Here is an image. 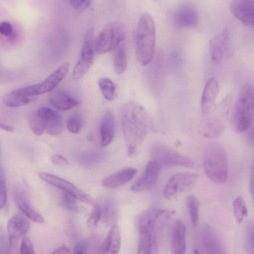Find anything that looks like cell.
Here are the masks:
<instances>
[{
    "instance_id": "6da1fadb",
    "label": "cell",
    "mask_w": 254,
    "mask_h": 254,
    "mask_svg": "<svg viewBox=\"0 0 254 254\" xmlns=\"http://www.w3.org/2000/svg\"><path fill=\"white\" fill-rule=\"evenodd\" d=\"M151 123L148 112L140 105L130 102L124 106L122 125L129 156L136 152L137 146L143 141L150 128Z\"/></svg>"
},
{
    "instance_id": "7a4b0ae2",
    "label": "cell",
    "mask_w": 254,
    "mask_h": 254,
    "mask_svg": "<svg viewBox=\"0 0 254 254\" xmlns=\"http://www.w3.org/2000/svg\"><path fill=\"white\" fill-rule=\"evenodd\" d=\"M156 28L152 16L144 12L139 17L135 34L137 59L140 64L146 65L153 59L155 49Z\"/></svg>"
},
{
    "instance_id": "3957f363",
    "label": "cell",
    "mask_w": 254,
    "mask_h": 254,
    "mask_svg": "<svg viewBox=\"0 0 254 254\" xmlns=\"http://www.w3.org/2000/svg\"><path fill=\"white\" fill-rule=\"evenodd\" d=\"M232 118L237 132H245L254 124V84L246 83L240 88Z\"/></svg>"
},
{
    "instance_id": "277c9868",
    "label": "cell",
    "mask_w": 254,
    "mask_h": 254,
    "mask_svg": "<svg viewBox=\"0 0 254 254\" xmlns=\"http://www.w3.org/2000/svg\"><path fill=\"white\" fill-rule=\"evenodd\" d=\"M203 168L207 177L212 182L222 184L228 176L227 154L219 144L212 143L206 147L203 157Z\"/></svg>"
},
{
    "instance_id": "5b68a950",
    "label": "cell",
    "mask_w": 254,
    "mask_h": 254,
    "mask_svg": "<svg viewBox=\"0 0 254 254\" xmlns=\"http://www.w3.org/2000/svg\"><path fill=\"white\" fill-rule=\"evenodd\" d=\"M125 39L124 25L120 22L107 24L94 40L95 52L102 54L116 49Z\"/></svg>"
},
{
    "instance_id": "8992f818",
    "label": "cell",
    "mask_w": 254,
    "mask_h": 254,
    "mask_svg": "<svg viewBox=\"0 0 254 254\" xmlns=\"http://www.w3.org/2000/svg\"><path fill=\"white\" fill-rule=\"evenodd\" d=\"M150 151L153 159L162 164L190 168L195 166L190 158L162 143H153L150 147Z\"/></svg>"
},
{
    "instance_id": "52a82bcc",
    "label": "cell",
    "mask_w": 254,
    "mask_h": 254,
    "mask_svg": "<svg viewBox=\"0 0 254 254\" xmlns=\"http://www.w3.org/2000/svg\"><path fill=\"white\" fill-rule=\"evenodd\" d=\"M198 175L192 172H179L173 175L163 190L164 196L171 199L192 189L195 185Z\"/></svg>"
},
{
    "instance_id": "ba28073f",
    "label": "cell",
    "mask_w": 254,
    "mask_h": 254,
    "mask_svg": "<svg viewBox=\"0 0 254 254\" xmlns=\"http://www.w3.org/2000/svg\"><path fill=\"white\" fill-rule=\"evenodd\" d=\"M209 54L211 60L214 64H219L231 57L230 33L228 29L226 28L211 40Z\"/></svg>"
},
{
    "instance_id": "9c48e42d",
    "label": "cell",
    "mask_w": 254,
    "mask_h": 254,
    "mask_svg": "<svg viewBox=\"0 0 254 254\" xmlns=\"http://www.w3.org/2000/svg\"><path fill=\"white\" fill-rule=\"evenodd\" d=\"M225 113L222 110L218 111L216 106L210 113L204 115L206 118L201 127L203 135L209 138H215L221 136L226 128Z\"/></svg>"
},
{
    "instance_id": "30bf717a",
    "label": "cell",
    "mask_w": 254,
    "mask_h": 254,
    "mask_svg": "<svg viewBox=\"0 0 254 254\" xmlns=\"http://www.w3.org/2000/svg\"><path fill=\"white\" fill-rule=\"evenodd\" d=\"M160 172V163L153 159L150 161L140 178L132 185L131 190L139 192L151 189L156 184Z\"/></svg>"
},
{
    "instance_id": "8fae6325",
    "label": "cell",
    "mask_w": 254,
    "mask_h": 254,
    "mask_svg": "<svg viewBox=\"0 0 254 254\" xmlns=\"http://www.w3.org/2000/svg\"><path fill=\"white\" fill-rule=\"evenodd\" d=\"M39 177L44 181L64 191L71 193L82 202L91 203L93 201L92 198L88 194L64 179L47 173H40Z\"/></svg>"
},
{
    "instance_id": "7c38bea8",
    "label": "cell",
    "mask_w": 254,
    "mask_h": 254,
    "mask_svg": "<svg viewBox=\"0 0 254 254\" xmlns=\"http://www.w3.org/2000/svg\"><path fill=\"white\" fill-rule=\"evenodd\" d=\"M232 14L241 23L254 28V0H236L230 6Z\"/></svg>"
},
{
    "instance_id": "4fadbf2b",
    "label": "cell",
    "mask_w": 254,
    "mask_h": 254,
    "mask_svg": "<svg viewBox=\"0 0 254 254\" xmlns=\"http://www.w3.org/2000/svg\"><path fill=\"white\" fill-rule=\"evenodd\" d=\"M201 240L204 250L207 254H225V248L217 231L208 225L203 226Z\"/></svg>"
},
{
    "instance_id": "5bb4252c",
    "label": "cell",
    "mask_w": 254,
    "mask_h": 254,
    "mask_svg": "<svg viewBox=\"0 0 254 254\" xmlns=\"http://www.w3.org/2000/svg\"><path fill=\"white\" fill-rule=\"evenodd\" d=\"M139 242L138 253L139 254H156L158 245L156 229L146 226L138 227Z\"/></svg>"
},
{
    "instance_id": "9a60e30c",
    "label": "cell",
    "mask_w": 254,
    "mask_h": 254,
    "mask_svg": "<svg viewBox=\"0 0 254 254\" xmlns=\"http://www.w3.org/2000/svg\"><path fill=\"white\" fill-rule=\"evenodd\" d=\"M28 219L21 214L13 215L7 223V232L9 235V248L23 237L30 229Z\"/></svg>"
},
{
    "instance_id": "2e32d148",
    "label": "cell",
    "mask_w": 254,
    "mask_h": 254,
    "mask_svg": "<svg viewBox=\"0 0 254 254\" xmlns=\"http://www.w3.org/2000/svg\"><path fill=\"white\" fill-rule=\"evenodd\" d=\"M219 91L217 81L215 78H210L205 85L201 99V109L204 115L210 113L216 107Z\"/></svg>"
},
{
    "instance_id": "e0dca14e",
    "label": "cell",
    "mask_w": 254,
    "mask_h": 254,
    "mask_svg": "<svg viewBox=\"0 0 254 254\" xmlns=\"http://www.w3.org/2000/svg\"><path fill=\"white\" fill-rule=\"evenodd\" d=\"M70 64L66 62L54 70L43 82L35 84L37 95L52 91L64 78L68 71Z\"/></svg>"
},
{
    "instance_id": "ac0fdd59",
    "label": "cell",
    "mask_w": 254,
    "mask_h": 254,
    "mask_svg": "<svg viewBox=\"0 0 254 254\" xmlns=\"http://www.w3.org/2000/svg\"><path fill=\"white\" fill-rule=\"evenodd\" d=\"M176 25L182 28H192L199 22L198 13L196 8L191 5H184L179 8L175 15Z\"/></svg>"
},
{
    "instance_id": "d6986e66",
    "label": "cell",
    "mask_w": 254,
    "mask_h": 254,
    "mask_svg": "<svg viewBox=\"0 0 254 254\" xmlns=\"http://www.w3.org/2000/svg\"><path fill=\"white\" fill-rule=\"evenodd\" d=\"M186 229L183 222L176 220L173 225L171 233V248L176 254H184L186 250Z\"/></svg>"
},
{
    "instance_id": "ffe728a7",
    "label": "cell",
    "mask_w": 254,
    "mask_h": 254,
    "mask_svg": "<svg viewBox=\"0 0 254 254\" xmlns=\"http://www.w3.org/2000/svg\"><path fill=\"white\" fill-rule=\"evenodd\" d=\"M137 170L133 168H127L107 177L102 181V186L106 188L119 187L130 181L136 175Z\"/></svg>"
},
{
    "instance_id": "44dd1931",
    "label": "cell",
    "mask_w": 254,
    "mask_h": 254,
    "mask_svg": "<svg viewBox=\"0 0 254 254\" xmlns=\"http://www.w3.org/2000/svg\"><path fill=\"white\" fill-rule=\"evenodd\" d=\"M121 244V231L116 224L112 225L105 240L99 248L101 253L117 254Z\"/></svg>"
},
{
    "instance_id": "7402d4cb",
    "label": "cell",
    "mask_w": 254,
    "mask_h": 254,
    "mask_svg": "<svg viewBox=\"0 0 254 254\" xmlns=\"http://www.w3.org/2000/svg\"><path fill=\"white\" fill-rule=\"evenodd\" d=\"M116 130L115 120L113 115L107 112L103 117L100 126L101 145L108 146L113 140Z\"/></svg>"
},
{
    "instance_id": "603a6c76",
    "label": "cell",
    "mask_w": 254,
    "mask_h": 254,
    "mask_svg": "<svg viewBox=\"0 0 254 254\" xmlns=\"http://www.w3.org/2000/svg\"><path fill=\"white\" fill-rule=\"evenodd\" d=\"M37 99L38 96H27L17 89L5 94L2 100L6 106L17 107L32 103Z\"/></svg>"
},
{
    "instance_id": "cb8c5ba5",
    "label": "cell",
    "mask_w": 254,
    "mask_h": 254,
    "mask_svg": "<svg viewBox=\"0 0 254 254\" xmlns=\"http://www.w3.org/2000/svg\"><path fill=\"white\" fill-rule=\"evenodd\" d=\"M49 100L52 106L61 111L70 110L78 104L77 101L61 91L51 93Z\"/></svg>"
},
{
    "instance_id": "d4e9b609",
    "label": "cell",
    "mask_w": 254,
    "mask_h": 254,
    "mask_svg": "<svg viewBox=\"0 0 254 254\" xmlns=\"http://www.w3.org/2000/svg\"><path fill=\"white\" fill-rule=\"evenodd\" d=\"M94 29L89 27L84 35L79 60L92 64L94 58Z\"/></svg>"
},
{
    "instance_id": "484cf974",
    "label": "cell",
    "mask_w": 254,
    "mask_h": 254,
    "mask_svg": "<svg viewBox=\"0 0 254 254\" xmlns=\"http://www.w3.org/2000/svg\"><path fill=\"white\" fill-rule=\"evenodd\" d=\"M15 199L18 207L27 217L35 223H43V217L31 206L24 197L18 195Z\"/></svg>"
},
{
    "instance_id": "4316f807",
    "label": "cell",
    "mask_w": 254,
    "mask_h": 254,
    "mask_svg": "<svg viewBox=\"0 0 254 254\" xmlns=\"http://www.w3.org/2000/svg\"><path fill=\"white\" fill-rule=\"evenodd\" d=\"M101 218L108 224H115L118 215L117 205L114 201L108 199L105 200L101 206Z\"/></svg>"
},
{
    "instance_id": "83f0119b",
    "label": "cell",
    "mask_w": 254,
    "mask_h": 254,
    "mask_svg": "<svg viewBox=\"0 0 254 254\" xmlns=\"http://www.w3.org/2000/svg\"><path fill=\"white\" fill-rule=\"evenodd\" d=\"M28 121L30 128L34 134L40 136L46 130L47 121L39 116L36 111L29 115Z\"/></svg>"
},
{
    "instance_id": "f1b7e54d",
    "label": "cell",
    "mask_w": 254,
    "mask_h": 254,
    "mask_svg": "<svg viewBox=\"0 0 254 254\" xmlns=\"http://www.w3.org/2000/svg\"><path fill=\"white\" fill-rule=\"evenodd\" d=\"M113 63L115 70L117 73L124 72L127 66V58L123 45L121 44L116 49Z\"/></svg>"
},
{
    "instance_id": "f546056e",
    "label": "cell",
    "mask_w": 254,
    "mask_h": 254,
    "mask_svg": "<svg viewBox=\"0 0 254 254\" xmlns=\"http://www.w3.org/2000/svg\"><path fill=\"white\" fill-rule=\"evenodd\" d=\"M233 214L236 221L241 224L248 215V209L244 199L241 195L237 196L233 202Z\"/></svg>"
},
{
    "instance_id": "4dcf8cb0",
    "label": "cell",
    "mask_w": 254,
    "mask_h": 254,
    "mask_svg": "<svg viewBox=\"0 0 254 254\" xmlns=\"http://www.w3.org/2000/svg\"><path fill=\"white\" fill-rule=\"evenodd\" d=\"M98 84L104 98L108 101L113 100L116 96V86L112 80L108 78H101Z\"/></svg>"
},
{
    "instance_id": "1f68e13d",
    "label": "cell",
    "mask_w": 254,
    "mask_h": 254,
    "mask_svg": "<svg viewBox=\"0 0 254 254\" xmlns=\"http://www.w3.org/2000/svg\"><path fill=\"white\" fill-rule=\"evenodd\" d=\"M186 202L191 222L195 226L197 225L199 219V201L194 195H190L187 197Z\"/></svg>"
},
{
    "instance_id": "d6a6232c",
    "label": "cell",
    "mask_w": 254,
    "mask_h": 254,
    "mask_svg": "<svg viewBox=\"0 0 254 254\" xmlns=\"http://www.w3.org/2000/svg\"><path fill=\"white\" fill-rule=\"evenodd\" d=\"M64 127L63 119L62 117L57 113L54 118L48 122L46 131L51 135L56 136L63 132Z\"/></svg>"
},
{
    "instance_id": "836d02e7",
    "label": "cell",
    "mask_w": 254,
    "mask_h": 254,
    "mask_svg": "<svg viewBox=\"0 0 254 254\" xmlns=\"http://www.w3.org/2000/svg\"><path fill=\"white\" fill-rule=\"evenodd\" d=\"M92 64L79 60L74 67L72 79L78 80L83 77L88 72Z\"/></svg>"
},
{
    "instance_id": "e575fe53",
    "label": "cell",
    "mask_w": 254,
    "mask_h": 254,
    "mask_svg": "<svg viewBox=\"0 0 254 254\" xmlns=\"http://www.w3.org/2000/svg\"><path fill=\"white\" fill-rule=\"evenodd\" d=\"M82 127V120L80 116L74 114L69 118L66 123L68 130L73 133H77L80 131Z\"/></svg>"
},
{
    "instance_id": "d590c367",
    "label": "cell",
    "mask_w": 254,
    "mask_h": 254,
    "mask_svg": "<svg viewBox=\"0 0 254 254\" xmlns=\"http://www.w3.org/2000/svg\"><path fill=\"white\" fill-rule=\"evenodd\" d=\"M77 198L71 193L63 191L62 194V203L64 207L71 211L77 210Z\"/></svg>"
},
{
    "instance_id": "8d00e7d4",
    "label": "cell",
    "mask_w": 254,
    "mask_h": 254,
    "mask_svg": "<svg viewBox=\"0 0 254 254\" xmlns=\"http://www.w3.org/2000/svg\"><path fill=\"white\" fill-rule=\"evenodd\" d=\"M101 218V210L100 205L95 204L93 206L91 214L87 220L89 227H93L97 225Z\"/></svg>"
},
{
    "instance_id": "74e56055",
    "label": "cell",
    "mask_w": 254,
    "mask_h": 254,
    "mask_svg": "<svg viewBox=\"0 0 254 254\" xmlns=\"http://www.w3.org/2000/svg\"><path fill=\"white\" fill-rule=\"evenodd\" d=\"M0 206L1 208L3 207L7 200V190H6V181L5 179V176L4 173L2 170V169H0Z\"/></svg>"
},
{
    "instance_id": "f35d334b",
    "label": "cell",
    "mask_w": 254,
    "mask_h": 254,
    "mask_svg": "<svg viewBox=\"0 0 254 254\" xmlns=\"http://www.w3.org/2000/svg\"><path fill=\"white\" fill-rule=\"evenodd\" d=\"M20 253L24 254H35L32 243L30 239L27 236H24L22 239L20 247Z\"/></svg>"
},
{
    "instance_id": "ab89813d",
    "label": "cell",
    "mask_w": 254,
    "mask_h": 254,
    "mask_svg": "<svg viewBox=\"0 0 254 254\" xmlns=\"http://www.w3.org/2000/svg\"><path fill=\"white\" fill-rule=\"evenodd\" d=\"M89 243L88 241L83 240L78 242L74 249V254H83L88 253L89 249Z\"/></svg>"
},
{
    "instance_id": "60d3db41",
    "label": "cell",
    "mask_w": 254,
    "mask_h": 254,
    "mask_svg": "<svg viewBox=\"0 0 254 254\" xmlns=\"http://www.w3.org/2000/svg\"><path fill=\"white\" fill-rule=\"evenodd\" d=\"M14 31L11 24L7 21H3L0 24V33L1 34L8 37Z\"/></svg>"
},
{
    "instance_id": "b9f144b4",
    "label": "cell",
    "mask_w": 254,
    "mask_h": 254,
    "mask_svg": "<svg viewBox=\"0 0 254 254\" xmlns=\"http://www.w3.org/2000/svg\"><path fill=\"white\" fill-rule=\"evenodd\" d=\"M51 160L53 163L58 166H65L69 164L68 161L60 154H54L51 156Z\"/></svg>"
},
{
    "instance_id": "7bdbcfd3",
    "label": "cell",
    "mask_w": 254,
    "mask_h": 254,
    "mask_svg": "<svg viewBox=\"0 0 254 254\" xmlns=\"http://www.w3.org/2000/svg\"><path fill=\"white\" fill-rule=\"evenodd\" d=\"M250 190L252 197L253 204L254 206V163L252 167L251 171L250 180Z\"/></svg>"
},
{
    "instance_id": "ee69618b",
    "label": "cell",
    "mask_w": 254,
    "mask_h": 254,
    "mask_svg": "<svg viewBox=\"0 0 254 254\" xmlns=\"http://www.w3.org/2000/svg\"><path fill=\"white\" fill-rule=\"evenodd\" d=\"M247 245L250 253L254 254V230L251 231L248 235Z\"/></svg>"
},
{
    "instance_id": "f6af8a7d",
    "label": "cell",
    "mask_w": 254,
    "mask_h": 254,
    "mask_svg": "<svg viewBox=\"0 0 254 254\" xmlns=\"http://www.w3.org/2000/svg\"><path fill=\"white\" fill-rule=\"evenodd\" d=\"M247 130V141L250 145L254 146V124L252 127H251Z\"/></svg>"
},
{
    "instance_id": "bcb514c9",
    "label": "cell",
    "mask_w": 254,
    "mask_h": 254,
    "mask_svg": "<svg viewBox=\"0 0 254 254\" xmlns=\"http://www.w3.org/2000/svg\"><path fill=\"white\" fill-rule=\"evenodd\" d=\"M70 249L65 246H61L55 249L52 254H70Z\"/></svg>"
},
{
    "instance_id": "7dc6e473",
    "label": "cell",
    "mask_w": 254,
    "mask_h": 254,
    "mask_svg": "<svg viewBox=\"0 0 254 254\" xmlns=\"http://www.w3.org/2000/svg\"><path fill=\"white\" fill-rule=\"evenodd\" d=\"M70 4L75 8L83 7L84 0H69Z\"/></svg>"
},
{
    "instance_id": "c3c4849f",
    "label": "cell",
    "mask_w": 254,
    "mask_h": 254,
    "mask_svg": "<svg viewBox=\"0 0 254 254\" xmlns=\"http://www.w3.org/2000/svg\"><path fill=\"white\" fill-rule=\"evenodd\" d=\"M0 127L2 129L8 132H11L13 130V127L12 126L1 123L0 124Z\"/></svg>"
},
{
    "instance_id": "681fc988",
    "label": "cell",
    "mask_w": 254,
    "mask_h": 254,
    "mask_svg": "<svg viewBox=\"0 0 254 254\" xmlns=\"http://www.w3.org/2000/svg\"><path fill=\"white\" fill-rule=\"evenodd\" d=\"M93 0H84L83 7L87 8L89 7L92 3Z\"/></svg>"
},
{
    "instance_id": "f907efd6",
    "label": "cell",
    "mask_w": 254,
    "mask_h": 254,
    "mask_svg": "<svg viewBox=\"0 0 254 254\" xmlns=\"http://www.w3.org/2000/svg\"></svg>"
}]
</instances>
